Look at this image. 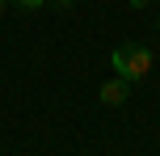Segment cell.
I'll list each match as a JSON object with an SVG mask.
<instances>
[{
  "mask_svg": "<svg viewBox=\"0 0 160 156\" xmlns=\"http://www.w3.org/2000/svg\"><path fill=\"white\" fill-rule=\"evenodd\" d=\"M13 4H21V8H42L47 0H13Z\"/></svg>",
  "mask_w": 160,
  "mask_h": 156,
  "instance_id": "obj_3",
  "label": "cell"
},
{
  "mask_svg": "<svg viewBox=\"0 0 160 156\" xmlns=\"http://www.w3.org/2000/svg\"><path fill=\"white\" fill-rule=\"evenodd\" d=\"M127 97H131V84L122 80V76H114V80L101 84V101H105V106H122Z\"/></svg>",
  "mask_w": 160,
  "mask_h": 156,
  "instance_id": "obj_2",
  "label": "cell"
},
{
  "mask_svg": "<svg viewBox=\"0 0 160 156\" xmlns=\"http://www.w3.org/2000/svg\"><path fill=\"white\" fill-rule=\"evenodd\" d=\"M0 13H4V0H0Z\"/></svg>",
  "mask_w": 160,
  "mask_h": 156,
  "instance_id": "obj_6",
  "label": "cell"
},
{
  "mask_svg": "<svg viewBox=\"0 0 160 156\" xmlns=\"http://www.w3.org/2000/svg\"><path fill=\"white\" fill-rule=\"evenodd\" d=\"M55 4H59V8H72V4H76V0H55Z\"/></svg>",
  "mask_w": 160,
  "mask_h": 156,
  "instance_id": "obj_5",
  "label": "cell"
},
{
  "mask_svg": "<svg viewBox=\"0 0 160 156\" xmlns=\"http://www.w3.org/2000/svg\"><path fill=\"white\" fill-rule=\"evenodd\" d=\"M127 4H131V8H148L152 0H127Z\"/></svg>",
  "mask_w": 160,
  "mask_h": 156,
  "instance_id": "obj_4",
  "label": "cell"
},
{
  "mask_svg": "<svg viewBox=\"0 0 160 156\" xmlns=\"http://www.w3.org/2000/svg\"><path fill=\"white\" fill-rule=\"evenodd\" d=\"M110 68H114V76H122L127 84H139L148 72H152V51H148L143 42H127V47H114Z\"/></svg>",
  "mask_w": 160,
  "mask_h": 156,
  "instance_id": "obj_1",
  "label": "cell"
}]
</instances>
